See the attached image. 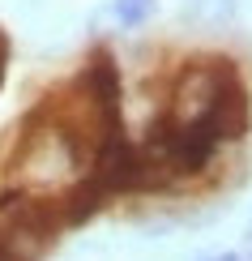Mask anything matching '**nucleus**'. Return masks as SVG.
<instances>
[{"mask_svg":"<svg viewBox=\"0 0 252 261\" xmlns=\"http://www.w3.org/2000/svg\"><path fill=\"white\" fill-rule=\"evenodd\" d=\"M116 21L120 26H141L150 13H154V0H116Z\"/></svg>","mask_w":252,"mask_h":261,"instance_id":"2","label":"nucleus"},{"mask_svg":"<svg viewBox=\"0 0 252 261\" xmlns=\"http://www.w3.org/2000/svg\"><path fill=\"white\" fill-rule=\"evenodd\" d=\"M197 116H201V120L218 133V141H239V137L248 133V124H252V99H248V86L239 82V77L222 82V86L210 94V103H205Z\"/></svg>","mask_w":252,"mask_h":261,"instance_id":"1","label":"nucleus"},{"mask_svg":"<svg viewBox=\"0 0 252 261\" xmlns=\"http://www.w3.org/2000/svg\"><path fill=\"white\" fill-rule=\"evenodd\" d=\"M214 261H239V257H231V253H227V257H214Z\"/></svg>","mask_w":252,"mask_h":261,"instance_id":"3","label":"nucleus"}]
</instances>
